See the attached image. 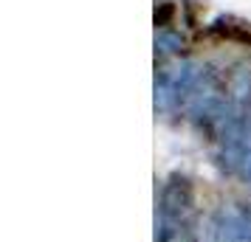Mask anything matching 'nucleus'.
<instances>
[{
	"mask_svg": "<svg viewBox=\"0 0 251 242\" xmlns=\"http://www.w3.org/2000/svg\"><path fill=\"white\" fill-rule=\"evenodd\" d=\"M195 208V192L192 183L186 177H172L170 183L161 186V197H158V211L161 217L175 220V222H189V214Z\"/></svg>",
	"mask_w": 251,
	"mask_h": 242,
	"instance_id": "1",
	"label": "nucleus"
}]
</instances>
